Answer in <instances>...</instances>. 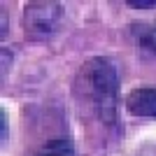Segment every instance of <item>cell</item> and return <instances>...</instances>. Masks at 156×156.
Here are the masks:
<instances>
[{
    "mask_svg": "<svg viewBox=\"0 0 156 156\" xmlns=\"http://www.w3.org/2000/svg\"><path fill=\"white\" fill-rule=\"evenodd\" d=\"M130 7H137V9H144V7H156V0H128Z\"/></svg>",
    "mask_w": 156,
    "mask_h": 156,
    "instance_id": "cell-6",
    "label": "cell"
},
{
    "mask_svg": "<svg viewBox=\"0 0 156 156\" xmlns=\"http://www.w3.org/2000/svg\"><path fill=\"white\" fill-rule=\"evenodd\" d=\"M35 156H77V154H75V147L68 137H54Z\"/></svg>",
    "mask_w": 156,
    "mask_h": 156,
    "instance_id": "cell-4",
    "label": "cell"
},
{
    "mask_svg": "<svg viewBox=\"0 0 156 156\" xmlns=\"http://www.w3.org/2000/svg\"><path fill=\"white\" fill-rule=\"evenodd\" d=\"M126 110L133 117H156V89H133L126 96Z\"/></svg>",
    "mask_w": 156,
    "mask_h": 156,
    "instance_id": "cell-3",
    "label": "cell"
},
{
    "mask_svg": "<svg viewBox=\"0 0 156 156\" xmlns=\"http://www.w3.org/2000/svg\"><path fill=\"white\" fill-rule=\"evenodd\" d=\"M117 89L119 77L112 61L107 58H91L79 70L75 91L89 107L103 119L105 124H112L117 117Z\"/></svg>",
    "mask_w": 156,
    "mask_h": 156,
    "instance_id": "cell-1",
    "label": "cell"
},
{
    "mask_svg": "<svg viewBox=\"0 0 156 156\" xmlns=\"http://www.w3.org/2000/svg\"><path fill=\"white\" fill-rule=\"evenodd\" d=\"M137 37H140V42L144 47H149V49L156 51V26H140Z\"/></svg>",
    "mask_w": 156,
    "mask_h": 156,
    "instance_id": "cell-5",
    "label": "cell"
},
{
    "mask_svg": "<svg viewBox=\"0 0 156 156\" xmlns=\"http://www.w3.org/2000/svg\"><path fill=\"white\" fill-rule=\"evenodd\" d=\"M147 156H156V151H154V154H147Z\"/></svg>",
    "mask_w": 156,
    "mask_h": 156,
    "instance_id": "cell-7",
    "label": "cell"
},
{
    "mask_svg": "<svg viewBox=\"0 0 156 156\" xmlns=\"http://www.w3.org/2000/svg\"><path fill=\"white\" fill-rule=\"evenodd\" d=\"M61 5L56 2H30L26 5L23 12V26H26V35L33 40H44L56 33L61 23Z\"/></svg>",
    "mask_w": 156,
    "mask_h": 156,
    "instance_id": "cell-2",
    "label": "cell"
}]
</instances>
